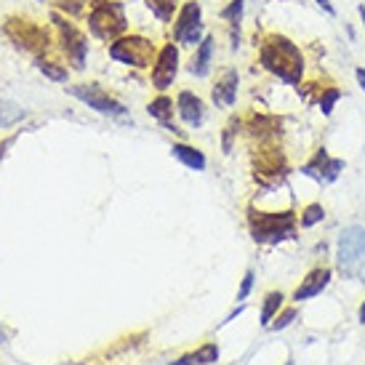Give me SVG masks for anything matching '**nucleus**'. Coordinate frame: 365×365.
Segmentation results:
<instances>
[{
    "instance_id": "nucleus-1",
    "label": "nucleus",
    "mask_w": 365,
    "mask_h": 365,
    "mask_svg": "<svg viewBox=\"0 0 365 365\" xmlns=\"http://www.w3.org/2000/svg\"><path fill=\"white\" fill-rule=\"evenodd\" d=\"M259 64L267 75H272L283 86H299L304 81V51L283 32H264L259 41Z\"/></svg>"
},
{
    "instance_id": "nucleus-2",
    "label": "nucleus",
    "mask_w": 365,
    "mask_h": 365,
    "mask_svg": "<svg viewBox=\"0 0 365 365\" xmlns=\"http://www.w3.org/2000/svg\"><path fill=\"white\" fill-rule=\"evenodd\" d=\"M248 230H251L254 243L277 245L296 237L299 216L291 208H285V211H256V208H251L248 211Z\"/></svg>"
},
{
    "instance_id": "nucleus-3",
    "label": "nucleus",
    "mask_w": 365,
    "mask_h": 365,
    "mask_svg": "<svg viewBox=\"0 0 365 365\" xmlns=\"http://www.w3.org/2000/svg\"><path fill=\"white\" fill-rule=\"evenodd\" d=\"M88 30L99 41H118L128 30L125 19V6L118 0H91L88 11Z\"/></svg>"
},
{
    "instance_id": "nucleus-4",
    "label": "nucleus",
    "mask_w": 365,
    "mask_h": 365,
    "mask_svg": "<svg viewBox=\"0 0 365 365\" xmlns=\"http://www.w3.org/2000/svg\"><path fill=\"white\" fill-rule=\"evenodd\" d=\"M158 51L160 48L150 38H144V35H128V32L107 46L110 59L120 61L125 67H133V70H153Z\"/></svg>"
},
{
    "instance_id": "nucleus-5",
    "label": "nucleus",
    "mask_w": 365,
    "mask_h": 365,
    "mask_svg": "<svg viewBox=\"0 0 365 365\" xmlns=\"http://www.w3.org/2000/svg\"><path fill=\"white\" fill-rule=\"evenodd\" d=\"M205 35V21H203V6L197 0H187L179 6L176 16H173V43L187 46V48H197Z\"/></svg>"
},
{
    "instance_id": "nucleus-6",
    "label": "nucleus",
    "mask_w": 365,
    "mask_h": 365,
    "mask_svg": "<svg viewBox=\"0 0 365 365\" xmlns=\"http://www.w3.org/2000/svg\"><path fill=\"white\" fill-rule=\"evenodd\" d=\"M336 259L339 267L346 274H360V267L365 264V227L363 224H349L339 235L336 243Z\"/></svg>"
},
{
    "instance_id": "nucleus-7",
    "label": "nucleus",
    "mask_w": 365,
    "mask_h": 365,
    "mask_svg": "<svg viewBox=\"0 0 365 365\" xmlns=\"http://www.w3.org/2000/svg\"><path fill=\"white\" fill-rule=\"evenodd\" d=\"M67 93L75 96L78 102H83L86 107H91L93 112L107 115V118L128 115V107H123V102H118L110 91H104L99 83H75V86H67Z\"/></svg>"
},
{
    "instance_id": "nucleus-8",
    "label": "nucleus",
    "mask_w": 365,
    "mask_h": 365,
    "mask_svg": "<svg viewBox=\"0 0 365 365\" xmlns=\"http://www.w3.org/2000/svg\"><path fill=\"white\" fill-rule=\"evenodd\" d=\"M53 21H56V30H59V38H61V48H64V53H67L72 70L81 72L83 67H86V59H88V38H86L70 19H64V16H59V14H53Z\"/></svg>"
},
{
    "instance_id": "nucleus-9",
    "label": "nucleus",
    "mask_w": 365,
    "mask_h": 365,
    "mask_svg": "<svg viewBox=\"0 0 365 365\" xmlns=\"http://www.w3.org/2000/svg\"><path fill=\"white\" fill-rule=\"evenodd\" d=\"M176 75H179V46L168 41L165 46H160V51L155 56V64L150 70V83H153L155 91L165 93L176 83Z\"/></svg>"
},
{
    "instance_id": "nucleus-10",
    "label": "nucleus",
    "mask_w": 365,
    "mask_h": 365,
    "mask_svg": "<svg viewBox=\"0 0 365 365\" xmlns=\"http://www.w3.org/2000/svg\"><path fill=\"white\" fill-rule=\"evenodd\" d=\"M6 35L19 48H24V51L30 53H41L48 48V32L27 19H9L6 21Z\"/></svg>"
},
{
    "instance_id": "nucleus-11",
    "label": "nucleus",
    "mask_w": 365,
    "mask_h": 365,
    "mask_svg": "<svg viewBox=\"0 0 365 365\" xmlns=\"http://www.w3.org/2000/svg\"><path fill=\"white\" fill-rule=\"evenodd\" d=\"M341 171H344V160H341V158H331L325 147H320V150L302 165V173L309 176V179H314L317 184L336 182V179L341 176Z\"/></svg>"
},
{
    "instance_id": "nucleus-12",
    "label": "nucleus",
    "mask_w": 365,
    "mask_h": 365,
    "mask_svg": "<svg viewBox=\"0 0 365 365\" xmlns=\"http://www.w3.org/2000/svg\"><path fill=\"white\" fill-rule=\"evenodd\" d=\"M240 93V72L235 67H224L211 86V102L219 110H232Z\"/></svg>"
},
{
    "instance_id": "nucleus-13",
    "label": "nucleus",
    "mask_w": 365,
    "mask_h": 365,
    "mask_svg": "<svg viewBox=\"0 0 365 365\" xmlns=\"http://www.w3.org/2000/svg\"><path fill=\"white\" fill-rule=\"evenodd\" d=\"M176 115L184 120V125L200 128L205 123V102L195 91L184 88V91L176 93Z\"/></svg>"
},
{
    "instance_id": "nucleus-14",
    "label": "nucleus",
    "mask_w": 365,
    "mask_h": 365,
    "mask_svg": "<svg viewBox=\"0 0 365 365\" xmlns=\"http://www.w3.org/2000/svg\"><path fill=\"white\" fill-rule=\"evenodd\" d=\"M331 277H334V269H331V267H314V269H309L307 277H302V283L296 285L294 302H307V299L320 296L325 288H328Z\"/></svg>"
},
{
    "instance_id": "nucleus-15",
    "label": "nucleus",
    "mask_w": 365,
    "mask_h": 365,
    "mask_svg": "<svg viewBox=\"0 0 365 365\" xmlns=\"http://www.w3.org/2000/svg\"><path fill=\"white\" fill-rule=\"evenodd\" d=\"M213 48H216V38H213V35H205L203 41H200V46L192 51V59H190V64H187V72H190L192 78L203 81V78H208V75H211Z\"/></svg>"
},
{
    "instance_id": "nucleus-16",
    "label": "nucleus",
    "mask_w": 365,
    "mask_h": 365,
    "mask_svg": "<svg viewBox=\"0 0 365 365\" xmlns=\"http://www.w3.org/2000/svg\"><path fill=\"white\" fill-rule=\"evenodd\" d=\"M243 14H245V0H230L222 11H219V16L227 21V27H230V48L237 51L240 48V27H243Z\"/></svg>"
},
{
    "instance_id": "nucleus-17",
    "label": "nucleus",
    "mask_w": 365,
    "mask_h": 365,
    "mask_svg": "<svg viewBox=\"0 0 365 365\" xmlns=\"http://www.w3.org/2000/svg\"><path fill=\"white\" fill-rule=\"evenodd\" d=\"M171 155L176 160L187 165V168H192V171H205V155L192 147V144H184V142H176L171 147Z\"/></svg>"
},
{
    "instance_id": "nucleus-18",
    "label": "nucleus",
    "mask_w": 365,
    "mask_h": 365,
    "mask_svg": "<svg viewBox=\"0 0 365 365\" xmlns=\"http://www.w3.org/2000/svg\"><path fill=\"white\" fill-rule=\"evenodd\" d=\"M173 110H176V104H173V99L171 96H165V93L155 96L153 102L147 104V112L153 115L155 120H160L168 131H176V125H173Z\"/></svg>"
},
{
    "instance_id": "nucleus-19",
    "label": "nucleus",
    "mask_w": 365,
    "mask_h": 365,
    "mask_svg": "<svg viewBox=\"0 0 365 365\" xmlns=\"http://www.w3.org/2000/svg\"><path fill=\"white\" fill-rule=\"evenodd\" d=\"M219 360V346L213 344H203L200 349H195L190 355H182L179 360H173L171 365H213Z\"/></svg>"
},
{
    "instance_id": "nucleus-20",
    "label": "nucleus",
    "mask_w": 365,
    "mask_h": 365,
    "mask_svg": "<svg viewBox=\"0 0 365 365\" xmlns=\"http://www.w3.org/2000/svg\"><path fill=\"white\" fill-rule=\"evenodd\" d=\"M283 302H285L283 291H269V294L264 296L262 312H259V323H262L264 328H269V325H272V320L277 317V312L283 309Z\"/></svg>"
},
{
    "instance_id": "nucleus-21",
    "label": "nucleus",
    "mask_w": 365,
    "mask_h": 365,
    "mask_svg": "<svg viewBox=\"0 0 365 365\" xmlns=\"http://www.w3.org/2000/svg\"><path fill=\"white\" fill-rule=\"evenodd\" d=\"M27 120V110L11 99H0V128H11L16 123Z\"/></svg>"
},
{
    "instance_id": "nucleus-22",
    "label": "nucleus",
    "mask_w": 365,
    "mask_h": 365,
    "mask_svg": "<svg viewBox=\"0 0 365 365\" xmlns=\"http://www.w3.org/2000/svg\"><path fill=\"white\" fill-rule=\"evenodd\" d=\"M147 6L160 24H171L176 11H179V0H147Z\"/></svg>"
},
{
    "instance_id": "nucleus-23",
    "label": "nucleus",
    "mask_w": 365,
    "mask_h": 365,
    "mask_svg": "<svg viewBox=\"0 0 365 365\" xmlns=\"http://www.w3.org/2000/svg\"><path fill=\"white\" fill-rule=\"evenodd\" d=\"M341 96H344V91H341L339 86H323V88H320V96H317V110L323 112L325 118H331V115H334V107L339 104Z\"/></svg>"
},
{
    "instance_id": "nucleus-24",
    "label": "nucleus",
    "mask_w": 365,
    "mask_h": 365,
    "mask_svg": "<svg viewBox=\"0 0 365 365\" xmlns=\"http://www.w3.org/2000/svg\"><path fill=\"white\" fill-rule=\"evenodd\" d=\"M325 219V208L323 203H307L302 211H299V227L302 230H312Z\"/></svg>"
},
{
    "instance_id": "nucleus-25",
    "label": "nucleus",
    "mask_w": 365,
    "mask_h": 365,
    "mask_svg": "<svg viewBox=\"0 0 365 365\" xmlns=\"http://www.w3.org/2000/svg\"><path fill=\"white\" fill-rule=\"evenodd\" d=\"M38 70L53 83H67V78H70V70L64 64H56V61H46V59L38 61Z\"/></svg>"
},
{
    "instance_id": "nucleus-26",
    "label": "nucleus",
    "mask_w": 365,
    "mask_h": 365,
    "mask_svg": "<svg viewBox=\"0 0 365 365\" xmlns=\"http://www.w3.org/2000/svg\"><path fill=\"white\" fill-rule=\"evenodd\" d=\"M240 131V120L232 118V120L227 123V128H224V139H222V153L230 155L232 153V144H235V133Z\"/></svg>"
},
{
    "instance_id": "nucleus-27",
    "label": "nucleus",
    "mask_w": 365,
    "mask_h": 365,
    "mask_svg": "<svg viewBox=\"0 0 365 365\" xmlns=\"http://www.w3.org/2000/svg\"><path fill=\"white\" fill-rule=\"evenodd\" d=\"M294 320H296V309L294 307H288V309H280V312H277V317L272 320L269 328H272V331H283V328H288Z\"/></svg>"
},
{
    "instance_id": "nucleus-28",
    "label": "nucleus",
    "mask_w": 365,
    "mask_h": 365,
    "mask_svg": "<svg viewBox=\"0 0 365 365\" xmlns=\"http://www.w3.org/2000/svg\"><path fill=\"white\" fill-rule=\"evenodd\" d=\"M254 283H256V272L254 269H248V272L243 274V283H240V291H237V302L243 304L245 299L251 296V291H254Z\"/></svg>"
},
{
    "instance_id": "nucleus-29",
    "label": "nucleus",
    "mask_w": 365,
    "mask_h": 365,
    "mask_svg": "<svg viewBox=\"0 0 365 365\" xmlns=\"http://www.w3.org/2000/svg\"><path fill=\"white\" fill-rule=\"evenodd\" d=\"M314 6H317L320 11H325L328 16H336V14H339V11H336V6L331 3V0H314Z\"/></svg>"
},
{
    "instance_id": "nucleus-30",
    "label": "nucleus",
    "mask_w": 365,
    "mask_h": 365,
    "mask_svg": "<svg viewBox=\"0 0 365 365\" xmlns=\"http://www.w3.org/2000/svg\"><path fill=\"white\" fill-rule=\"evenodd\" d=\"M14 142H16V136H9L6 142H0V160L6 158V153H9V147H11V144H14Z\"/></svg>"
},
{
    "instance_id": "nucleus-31",
    "label": "nucleus",
    "mask_w": 365,
    "mask_h": 365,
    "mask_svg": "<svg viewBox=\"0 0 365 365\" xmlns=\"http://www.w3.org/2000/svg\"><path fill=\"white\" fill-rule=\"evenodd\" d=\"M355 81H357V86L365 91V67H355Z\"/></svg>"
},
{
    "instance_id": "nucleus-32",
    "label": "nucleus",
    "mask_w": 365,
    "mask_h": 365,
    "mask_svg": "<svg viewBox=\"0 0 365 365\" xmlns=\"http://www.w3.org/2000/svg\"><path fill=\"white\" fill-rule=\"evenodd\" d=\"M357 16L363 21V30H365V6H357Z\"/></svg>"
},
{
    "instance_id": "nucleus-33",
    "label": "nucleus",
    "mask_w": 365,
    "mask_h": 365,
    "mask_svg": "<svg viewBox=\"0 0 365 365\" xmlns=\"http://www.w3.org/2000/svg\"><path fill=\"white\" fill-rule=\"evenodd\" d=\"M357 317H360V323L365 325V302L360 304V309H357Z\"/></svg>"
}]
</instances>
